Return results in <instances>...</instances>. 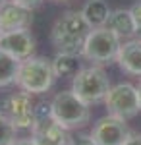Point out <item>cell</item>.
<instances>
[{"mask_svg": "<svg viewBox=\"0 0 141 145\" xmlns=\"http://www.w3.org/2000/svg\"><path fill=\"white\" fill-rule=\"evenodd\" d=\"M89 33L91 25L85 22L81 10H70L54 22L50 31V43L56 48V52H72L81 56Z\"/></svg>", "mask_w": 141, "mask_h": 145, "instance_id": "cell-1", "label": "cell"}, {"mask_svg": "<svg viewBox=\"0 0 141 145\" xmlns=\"http://www.w3.org/2000/svg\"><path fill=\"white\" fill-rule=\"evenodd\" d=\"M54 79L56 76L52 70V60L43 58V56H29L20 64L16 85L25 93L43 95L52 87Z\"/></svg>", "mask_w": 141, "mask_h": 145, "instance_id": "cell-2", "label": "cell"}, {"mask_svg": "<svg viewBox=\"0 0 141 145\" xmlns=\"http://www.w3.org/2000/svg\"><path fill=\"white\" fill-rule=\"evenodd\" d=\"M50 118L66 130H77L91 120V108L72 89L60 91L50 101Z\"/></svg>", "mask_w": 141, "mask_h": 145, "instance_id": "cell-3", "label": "cell"}, {"mask_svg": "<svg viewBox=\"0 0 141 145\" xmlns=\"http://www.w3.org/2000/svg\"><path fill=\"white\" fill-rule=\"evenodd\" d=\"M110 87L112 85H110L108 74L97 64L81 68L72 78V91L89 106L97 103H104V97Z\"/></svg>", "mask_w": 141, "mask_h": 145, "instance_id": "cell-4", "label": "cell"}, {"mask_svg": "<svg viewBox=\"0 0 141 145\" xmlns=\"http://www.w3.org/2000/svg\"><path fill=\"white\" fill-rule=\"evenodd\" d=\"M120 46H122V39L112 29H108L106 25L104 27H95L87 35L81 56L89 62L101 66V64H108L112 60H116Z\"/></svg>", "mask_w": 141, "mask_h": 145, "instance_id": "cell-5", "label": "cell"}, {"mask_svg": "<svg viewBox=\"0 0 141 145\" xmlns=\"http://www.w3.org/2000/svg\"><path fill=\"white\" fill-rule=\"evenodd\" d=\"M104 106L108 114H114L124 120H131L141 112V101L137 93V85H131L128 81L112 85L104 97Z\"/></svg>", "mask_w": 141, "mask_h": 145, "instance_id": "cell-6", "label": "cell"}, {"mask_svg": "<svg viewBox=\"0 0 141 145\" xmlns=\"http://www.w3.org/2000/svg\"><path fill=\"white\" fill-rule=\"evenodd\" d=\"M4 114L10 118L18 130H31L37 122V112L33 105L31 93L18 91L4 99Z\"/></svg>", "mask_w": 141, "mask_h": 145, "instance_id": "cell-7", "label": "cell"}, {"mask_svg": "<svg viewBox=\"0 0 141 145\" xmlns=\"http://www.w3.org/2000/svg\"><path fill=\"white\" fill-rule=\"evenodd\" d=\"M126 122L128 120H124V118L106 114L95 122L91 130V137L95 139L97 145H124L131 134Z\"/></svg>", "mask_w": 141, "mask_h": 145, "instance_id": "cell-8", "label": "cell"}, {"mask_svg": "<svg viewBox=\"0 0 141 145\" xmlns=\"http://www.w3.org/2000/svg\"><path fill=\"white\" fill-rule=\"evenodd\" d=\"M0 50L8 52L18 60H25L35 52V39L29 29L2 31L0 33Z\"/></svg>", "mask_w": 141, "mask_h": 145, "instance_id": "cell-9", "label": "cell"}, {"mask_svg": "<svg viewBox=\"0 0 141 145\" xmlns=\"http://www.w3.org/2000/svg\"><path fill=\"white\" fill-rule=\"evenodd\" d=\"M33 10H27L20 4L6 0L0 4V29L2 31H18V29H29L33 23Z\"/></svg>", "mask_w": 141, "mask_h": 145, "instance_id": "cell-10", "label": "cell"}, {"mask_svg": "<svg viewBox=\"0 0 141 145\" xmlns=\"http://www.w3.org/2000/svg\"><path fill=\"white\" fill-rule=\"evenodd\" d=\"M68 132L70 130L62 128L50 118V120L35 122V126L31 128V137L37 145H70L72 135Z\"/></svg>", "mask_w": 141, "mask_h": 145, "instance_id": "cell-11", "label": "cell"}, {"mask_svg": "<svg viewBox=\"0 0 141 145\" xmlns=\"http://www.w3.org/2000/svg\"><path fill=\"white\" fill-rule=\"evenodd\" d=\"M116 62L122 72L141 78V39L133 37V39L124 41L118 50Z\"/></svg>", "mask_w": 141, "mask_h": 145, "instance_id": "cell-12", "label": "cell"}, {"mask_svg": "<svg viewBox=\"0 0 141 145\" xmlns=\"http://www.w3.org/2000/svg\"><path fill=\"white\" fill-rule=\"evenodd\" d=\"M106 27L112 29L122 41H124V39H126V41H128V39H133L135 33H137V27H135V22H133L131 10H124V8H118V10L110 12Z\"/></svg>", "mask_w": 141, "mask_h": 145, "instance_id": "cell-13", "label": "cell"}, {"mask_svg": "<svg viewBox=\"0 0 141 145\" xmlns=\"http://www.w3.org/2000/svg\"><path fill=\"white\" fill-rule=\"evenodd\" d=\"M110 6L106 0H87L85 6L81 8V14L85 18V22L91 25V29L95 27H104L110 16Z\"/></svg>", "mask_w": 141, "mask_h": 145, "instance_id": "cell-14", "label": "cell"}, {"mask_svg": "<svg viewBox=\"0 0 141 145\" xmlns=\"http://www.w3.org/2000/svg\"><path fill=\"white\" fill-rule=\"evenodd\" d=\"M52 70H54L56 78H74L81 70V66H79V54L56 52V56L52 58Z\"/></svg>", "mask_w": 141, "mask_h": 145, "instance_id": "cell-15", "label": "cell"}, {"mask_svg": "<svg viewBox=\"0 0 141 145\" xmlns=\"http://www.w3.org/2000/svg\"><path fill=\"white\" fill-rule=\"evenodd\" d=\"M20 64L22 60L10 56L8 52L0 50V87H10L18 79V72H20Z\"/></svg>", "mask_w": 141, "mask_h": 145, "instance_id": "cell-16", "label": "cell"}, {"mask_svg": "<svg viewBox=\"0 0 141 145\" xmlns=\"http://www.w3.org/2000/svg\"><path fill=\"white\" fill-rule=\"evenodd\" d=\"M18 139V128L6 114H0V145H12Z\"/></svg>", "mask_w": 141, "mask_h": 145, "instance_id": "cell-17", "label": "cell"}, {"mask_svg": "<svg viewBox=\"0 0 141 145\" xmlns=\"http://www.w3.org/2000/svg\"><path fill=\"white\" fill-rule=\"evenodd\" d=\"M130 10L133 16V22H135V27H137V33H141V0H137Z\"/></svg>", "mask_w": 141, "mask_h": 145, "instance_id": "cell-18", "label": "cell"}, {"mask_svg": "<svg viewBox=\"0 0 141 145\" xmlns=\"http://www.w3.org/2000/svg\"><path fill=\"white\" fill-rule=\"evenodd\" d=\"M70 145H97V143L91 137V134H81V135H77V137H72Z\"/></svg>", "mask_w": 141, "mask_h": 145, "instance_id": "cell-19", "label": "cell"}, {"mask_svg": "<svg viewBox=\"0 0 141 145\" xmlns=\"http://www.w3.org/2000/svg\"><path fill=\"white\" fill-rule=\"evenodd\" d=\"M12 2L20 4V6L27 8V10H35V8H39V6H41V2H43V0H12Z\"/></svg>", "mask_w": 141, "mask_h": 145, "instance_id": "cell-20", "label": "cell"}, {"mask_svg": "<svg viewBox=\"0 0 141 145\" xmlns=\"http://www.w3.org/2000/svg\"><path fill=\"white\" fill-rule=\"evenodd\" d=\"M124 145H141V134H135V132H131L130 137L126 139V143Z\"/></svg>", "mask_w": 141, "mask_h": 145, "instance_id": "cell-21", "label": "cell"}, {"mask_svg": "<svg viewBox=\"0 0 141 145\" xmlns=\"http://www.w3.org/2000/svg\"><path fill=\"white\" fill-rule=\"evenodd\" d=\"M12 145H37V143H35L33 137H18Z\"/></svg>", "mask_w": 141, "mask_h": 145, "instance_id": "cell-22", "label": "cell"}, {"mask_svg": "<svg viewBox=\"0 0 141 145\" xmlns=\"http://www.w3.org/2000/svg\"><path fill=\"white\" fill-rule=\"evenodd\" d=\"M0 114H4V101H0Z\"/></svg>", "mask_w": 141, "mask_h": 145, "instance_id": "cell-23", "label": "cell"}, {"mask_svg": "<svg viewBox=\"0 0 141 145\" xmlns=\"http://www.w3.org/2000/svg\"><path fill=\"white\" fill-rule=\"evenodd\" d=\"M137 93H139V101H141V79H139V85H137Z\"/></svg>", "mask_w": 141, "mask_h": 145, "instance_id": "cell-24", "label": "cell"}, {"mask_svg": "<svg viewBox=\"0 0 141 145\" xmlns=\"http://www.w3.org/2000/svg\"><path fill=\"white\" fill-rule=\"evenodd\" d=\"M54 2H68V0H54Z\"/></svg>", "mask_w": 141, "mask_h": 145, "instance_id": "cell-25", "label": "cell"}, {"mask_svg": "<svg viewBox=\"0 0 141 145\" xmlns=\"http://www.w3.org/2000/svg\"><path fill=\"white\" fill-rule=\"evenodd\" d=\"M4 2H6V0H0V4H4Z\"/></svg>", "mask_w": 141, "mask_h": 145, "instance_id": "cell-26", "label": "cell"}, {"mask_svg": "<svg viewBox=\"0 0 141 145\" xmlns=\"http://www.w3.org/2000/svg\"><path fill=\"white\" fill-rule=\"evenodd\" d=\"M0 33H2V29H0Z\"/></svg>", "mask_w": 141, "mask_h": 145, "instance_id": "cell-27", "label": "cell"}]
</instances>
